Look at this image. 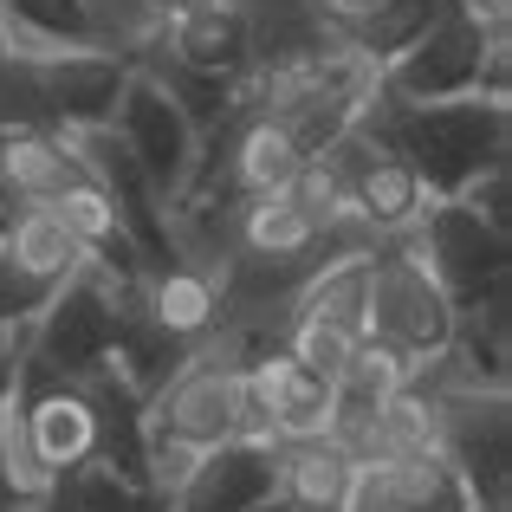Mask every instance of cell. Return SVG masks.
I'll return each instance as SVG.
<instances>
[{
  "instance_id": "1",
  "label": "cell",
  "mask_w": 512,
  "mask_h": 512,
  "mask_svg": "<svg viewBox=\"0 0 512 512\" xmlns=\"http://www.w3.org/2000/svg\"><path fill=\"white\" fill-rule=\"evenodd\" d=\"M357 130L376 150L402 156L435 201H454L474 175L500 169L512 156V104H487V98L396 104L376 91V104L357 117Z\"/></svg>"
},
{
  "instance_id": "2",
  "label": "cell",
  "mask_w": 512,
  "mask_h": 512,
  "mask_svg": "<svg viewBox=\"0 0 512 512\" xmlns=\"http://www.w3.org/2000/svg\"><path fill=\"white\" fill-rule=\"evenodd\" d=\"M454 299L435 286L415 240H376L370 247V299H363V338L396 344L409 363H428L454 344Z\"/></svg>"
},
{
  "instance_id": "3",
  "label": "cell",
  "mask_w": 512,
  "mask_h": 512,
  "mask_svg": "<svg viewBox=\"0 0 512 512\" xmlns=\"http://www.w3.org/2000/svg\"><path fill=\"white\" fill-rule=\"evenodd\" d=\"M117 143L130 150V163L143 169V182L163 195V208L188 188V175L201 163V130L182 117V104L156 85L143 65H130L124 91H117V111H111Z\"/></svg>"
},
{
  "instance_id": "4",
  "label": "cell",
  "mask_w": 512,
  "mask_h": 512,
  "mask_svg": "<svg viewBox=\"0 0 512 512\" xmlns=\"http://www.w3.org/2000/svg\"><path fill=\"white\" fill-rule=\"evenodd\" d=\"M409 240H415V253H422V266L435 273V286L454 299V312L512 279V266H506L512 260V234L487 227L467 201H435L428 221L415 227Z\"/></svg>"
},
{
  "instance_id": "5",
  "label": "cell",
  "mask_w": 512,
  "mask_h": 512,
  "mask_svg": "<svg viewBox=\"0 0 512 512\" xmlns=\"http://www.w3.org/2000/svg\"><path fill=\"white\" fill-rule=\"evenodd\" d=\"M117 325H124V305H117L111 279H98L91 266H78V273L52 292L46 312L26 325V350L59 376H85L91 363L111 357Z\"/></svg>"
},
{
  "instance_id": "6",
  "label": "cell",
  "mask_w": 512,
  "mask_h": 512,
  "mask_svg": "<svg viewBox=\"0 0 512 512\" xmlns=\"http://www.w3.org/2000/svg\"><path fill=\"white\" fill-rule=\"evenodd\" d=\"M480 52H487V33H480L467 13H441L396 65H383V98L396 104H448V98H474L480 78Z\"/></svg>"
},
{
  "instance_id": "7",
  "label": "cell",
  "mask_w": 512,
  "mask_h": 512,
  "mask_svg": "<svg viewBox=\"0 0 512 512\" xmlns=\"http://www.w3.org/2000/svg\"><path fill=\"white\" fill-rule=\"evenodd\" d=\"M26 65H33V85H39V104H46L52 130L111 124L117 91L130 78V59L111 46H52V52H33Z\"/></svg>"
},
{
  "instance_id": "8",
  "label": "cell",
  "mask_w": 512,
  "mask_h": 512,
  "mask_svg": "<svg viewBox=\"0 0 512 512\" xmlns=\"http://www.w3.org/2000/svg\"><path fill=\"white\" fill-rule=\"evenodd\" d=\"M506 428L512 422H506V396L500 389L441 396V454H448L454 474H461L487 506H506Z\"/></svg>"
},
{
  "instance_id": "9",
  "label": "cell",
  "mask_w": 512,
  "mask_h": 512,
  "mask_svg": "<svg viewBox=\"0 0 512 512\" xmlns=\"http://www.w3.org/2000/svg\"><path fill=\"white\" fill-rule=\"evenodd\" d=\"M240 383L266 402L279 441H325L331 435V383L312 376L305 363H292V350L279 338L240 357Z\"/></svg>"
},
{
  "instance_id": "10",
  "label": "cell",
  "mask_w": 512,
  "mask_h": 512,
  "mask_svg": "<svg viewBox=\"0 0 512 512\" xmlns=\"http://www.w3.org/2000/svg\"><path fill=\"white\" fill-rule=\"evenodd\" d=\"M428 208H435V195L422 188V175L402 163V156L376 150V143L357 130V150H350V214L363 221V234L370 240H402V234H415V227L428 221Z\"/></svg>"
},
{
  "instance_id": "11",
  "label": "cell",
  "mask_w": 512,
  "mask_h": 512,
  "mask_svg": "<svg viewBox=\"0 0 512 512\" xmlns=\"http://www.w3.org/2000/svg\"><path fill=\"white\" fill-rule=\"evenodd\" d=\"M143 52H156V59L182 65V72H195V78H221V85H240V72L253 65L247 20H240L227 0H208V7H195V13L163 20Z\"/></svg>"
},
{
  "instance_id": "12",
  "label": "cell",
  "mask_w": 512,
  "mask_h": 512,
  "mask_svg": "<svg viewBox=\"0 0 512 512\" xmlns=\"http://www.w3.org/2000/svg\"><path fill=\"white\" fill-rule=\"evenodd\" d=\"M72 182H85V156L72 150L65 130H52V124L0 130V214L7 208H46Z\"/></svg>"
},
{
  "instance_id": "13",
  "label": "cell",
  "mask_w": 512,
  "mask_h": 512,
  "mask_svg": "<svg viewBox=\"0 0 512 512\" xmlns=\"http://www.w3.org/2000/svg\"><path fill=\"white\" fill-rule=\"evenodd\" d=\"M137 312L150 318L156 331L182 338V344H208L214 331H221L227 305H221V279L214 273H201V266H188V260H169V266H150V273H143Z\"/></svg>"
},
{
  "instance_id": "14",
  "label": "cell",
  "mask_w": 512,
  "mask_h": 512,
  "mask_svg": "<svg viewBox=\"0 0 512 512\" xmlns=\"http://www.w3.org/2000/svg\"><path fill=\"white\" fill-rule=\"evenodd\" d=\"M273 454L279 448H253V441H221L201 454L195 480L169 500V512H247L273 500Z\"/></svg>"
},
{
  "instance_id": "15",
  "label": "cell",
  "mask_w": 512,
  "mask_h": 512,
  "mask_svg": "<svg viewBox=\"0 0 512 512\" xmlns=\"http://www.w3.org/2000/svg\"><path fill=\"white\" fill-rule=\"evenodd\" d=\"M357 454L338 441H279L273 454V500L286 512H338Z\"/></svg>"
},
{
  "instance_id": "16",
  "label": "cell",
  "mask_w": 512,
  "mask_h": 512,
  "mask_svg": "<svg viewBox=\"0 0 512 512\" xmlns=\"http://www.w3.org/2000/svg\"><path fill=\"white\" fill-rule=\"evenodd\" d=\"M227 7L247 20L253 65L312 59V52H325L331 39H338L325 20H318V0H227Z\"/></svg>"
},
{
  "instance_id": "17",
  "label": "cell",
  "mask_w": 512,
  "mask_h": 512,
  "mask_svg": "<svg viewBox=\"0 0 512 512\" xmlns=\"http://www.w3.org/2000/svg\"><path fill=\"white\" fill-rule=\"evenodd\" d=\"M363 299H370V253H325L292 286L286 318H325V325H344L363 338Z\"/></svg>"
},
{
  "instance_id": "18",
  "label": "cell",
  "mask_w": 512,
  "mask_h": 512,
  "mask_svg": "<svg viewBox=\"0 0 512 512\" xmlns=\"http://www.w3.org/2000/svg\"><path fill=\"white\" fill-rule=\"evenodd\" d=\"M39 512H169V500L156 487H143V480H124L117 467H104L98 454L78 467H65V474H52L46 500H33Z\"/></svg>"
},
{
  "instance_id": "19",
  "label": "cell",
  "mask_w": 512,
  "mask_h": 512,
  "mask_svg": "<svg viewBox=\"0 0 512 512\" xmlns=\"http://www.w3.org/2000/svg\"><path fill=\"white\" fill-rule=\"evenodd\" d=\"M0 247H7L26 273L52 279V286H65V279L85 266V247L65 234V221L52 208H7L0 214Z\"/></svg>"
},
{
  "instance_id": "20",
  "label": "cell",
  "mask_w": 512,
  "mask_h": 512,
  "mask_svg": "<svg viewBox=\"0 0 512 512\" xmlns=\"http://www.w3.org/2000/svg\"><path fill=\"white\" fill-rule=\"evenodd\" d=\"M448 7H454V0H376V7L363 13L357 26H344L338 39L357 52V59H370L376 72H383V65H396L402 52H409Z\"/></svg>"
},
{
  "instance_id": "21",
  "label": "cell",
  "mask_w": 512,
  "mask_h": 512,
  "mask_svg": "<svg viewBox=\"0 0 512 512\" xmlns=\"http://www.w3.org/2000/svg\"><path fill=\"white\" fill-rule=\"evenodd\" d=\"M279 344L292 350V363H305L312 376H325V383H338L350 350H357V331L344 325H325V318H286V331H279Z\"/></svg>"
},
{
  "instance_id": "22",
  "label": "cell",
  "mask_w": 512,
  "mask_h": 512,
  "mask_svg": "<svg viewBox=\"0 0 512 512\" xmlns=\"http://www.w3.org/2000/svg\"><path fill=\"white\" fill-rule=\"evenodd\" d=\"M52 279H39V273H26L20 260H13L7 247H0V331H26L39 312L52 305Z\"/></svg>"
},
{
  "instance_id": "23",
  "label": "cell",
  "mask_w": 512,
  "mask_h": 512,
  "mask_svg": "<svg viewBox=\"0 0 512 512\" xmlns=\"http://www.w3.org/2000/svg\"><path fill=\"white\" fill-rule=\"evenodd\" d=\"M26 124H46L33 65L26 59H0V130H26Z\"/></svg>"
},
{
  "instance_id": "24",
  "label": "cell",
  "mask_w": 512,
  "mask_h": 512,
  "mask_svg": "<svg viewBox=\"0 0 512 512\" xmlns=\"http://www.w3.org/2000/svg\"><path fill=\"white\" fill-rule=\"evenodd\" d=\"M338 512H402L396 506V487H389V461H376V454H357V467H350V487Z\"/></svg>"
},
{
  "instance_id": "25",
  "label": "cell",
  "mask_w": 512,
  "mask_h": 512,
  "mask_svg": "<svg viewBox=\"0 0 512 512\" xmlns=\"http://www.w3.org/2000/svg\"><path fill=\"white\" fill-rule=\"evenodd\" d=\"M454 201H467V208H474L487 227H500V234H512V163L487 169V175H474V182H467Z\"/></svg>"
},
{
  "instance_id": "26",
  "label": "cell",
  "mask_w": 512,
  "mask_h": 512,
  "mask_svg": "<svg viewBox=\"0 0 512 512\" xmlns=\"http://www.w3.org/2000/svg\"><path fill=\"white\" fill-rule=\"evenodd\" d=\"M474 98H487V104H512V26L487 33V52H480V78H474Z\"/></svg>"
},
{
  "instance_id": "27",
  "label": "cell",
  "mask_w": 512,
  "mask_h": 512,
  "mask_svg": "<svg viewBox=\"0 0 512 512\" xmlns=\"http://www.w3.org/2000/svg\"><path fill=\"white\" fill-rule=\"evenodd\" d=\"M454 13H467L480 33H500V26H512V0H454Z\"/></svg>"
},
{
  "instance_id": "28",
  "label": "cell",
  "mask_w": 512,
  "mask_h": 512,
  "mask_svg": "<svg viewBox=\"0 0 512 512\" xmlns=\"http://www.w3.org/2000/svg\"><path fill=\"white\" fill-rule=\"evenodd\" d=\"M370 7H376V0H318V20H325L331 33H344V26H357Z\"/></svg>"
},
{
  "instance_id": "29",
  "label": "cell",
  "mask_w": 512,
  "mask_h": 512,
  "mask_svg": "<svg viewBox=\"0 0 512 512\" xmlns=\"http://www.w3.org/2000/svg\"><path fill=\"white\" fill-rule=\"evenodd\" d=\"M20 338H26V331H0V389H7V376H13V357H20Z\"/></svg>"
},
{
  "instance_id": "30",
  "label": "cell",
  "mask_w": 512,
  "mask_h": 512,
  "mask_svg": "<svg viewBox=\"0 0 512 512\" xmlns=\"http://www.w3.org/2000/svg\"><path fill=\"white\" fill-rule=\"evenodd\" d=\"M195 7H208V0H150L156 20H175V13H195Z\"/></svg>"
},
{
  "instance_id": "31",
  "label": "cell",
  "mask_w": 512,
  "mask_h": 512,
  "mask_svg": "<svg viewBox=\"0 0 512 512\" xmlns=\"http://www.w3.org/2000/svg\"><path fill=\"white\" fill-rule=\"evenodd\" d=\"M20 506H26V500H20V493H13V480L0 474V512H20Z\"/></svg>"
},
{
  "instance_id": "32",
  "label": "cell",
  "mask_w": 512,
  "mask_h": 512,
  "mask_svg": "<svg viewBox=\"0 0 512 512\" xmlns=\"http://www.w3.org/2000/svg\"><path fill=\"white\" fill-rule=\"evenodd\" d=\"M0 59H13V39H7V26H0Z\"/></svg>"
},
{
  "instance_id": "33",
  "label": "cell",
  "mask_w": 512,
  "mask_h": 512,
  "mask_svg": "<svg viewBox=\"0 0 512 512\" xmlns=\"http://www.w3.org/2000/svg\"><path fill=\"white\" fill-rule=\"evenodd\" d=\"M247 512H286V506H279V500H266V506H247Z\"/></svg>"
},
{
  "instance_id": "34",
  "label": "cell",
  "mask_w": 512,
  "mask_h": 512,
  "mask_svg": "<svg viewBox=\"0 0 512 512\" xmlns=\"http://www.w3.org/2000/svg\"><path fill=\"white\" fill-rule=\"evenodd\" d=\"M0 396H7V389H0Z\"/></svg>"
}]
</instances>
